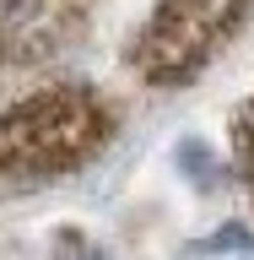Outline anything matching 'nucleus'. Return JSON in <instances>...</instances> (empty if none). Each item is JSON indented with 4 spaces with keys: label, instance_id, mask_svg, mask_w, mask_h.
I'll return each mask as SVG.
<instances>
[{
    "label": "nucleus",
    "instance_id": "nucleus-3",
    "mask_svg": "<svg viewBox=\"0 0 254 260\" xmlns=\"http://www.w3.org/2000/svg\"><path fill=\"white\" fill-rule=\"evenodd\" d=\"M92 0H0V65H32L76 38Z\"/></svg>",
    "mask_w": 254,
    "mask_h": 260
},
{
    "label": "nucleus",
    "instance_id": "nucleus-6",
    "mask_svg": "<svg viewBox=\"0 0 254 260\" xmlns=\"http://www.w3.org/2000/svg\"><path fill=\"white\" fill-rule=\"evenodd\" d=\"M54 260H114V255L103 249V244H92V239H65Z\"/></svg>",
    "mask_w": 254,
    "mask_h": 260
},
{
    "label": "nucleus",
    "instance_id": "nucleus-2",
    "mask_svg": "<svg viewBox=\"0 0 254 260\" xmlns=\"http://www.w3.org/2000/svg\"><path fill=\"white\" fill-rule=\"evenodd\" d=\"M249 16L254 0H157L130 44V65L152 87H184L238 38Z\"/></svg>",
    "mask_w": 254,
    "mask_h": 260
},
{
    "label": "nucleus",
    "instance_id": "nucleus-5",
    "mask_svg": "<svg viewBox=\"0 0 254 260\" xmlns=\"http://www.w3.org/2000/svg\"><path fill=\"white\" fill-rule=\"evenodd\" d=\"M233 146H238V168H243V179H249V190H254V98L233 119Z\"/></svg>",
    "mask_w": 254,
    "mask_h": 260
},
{
    "label": "nucleus",
    "instance_id": "nucleus-1",
    "mask_svg": "<svg viewBox=\"0 0 254 260\" xmlns=\"http://www.w3.org/2000/svg\"><path fill=\"white\" fill-rule=\"evenodd\" d=\"M108 136V109L87 87H54L0 109V201L44 190L70 174Z\"/></svg>",
    "mask_w": 254,
    "mask_h": 260
},
{
    "label": "nucleus",
    "instance_id": "nucleus-4",
    "mask_svg": "<svg viewBox=\"0 0 254 260\" xmlns=\"http://www.w3.org/2000/svg\"><path fill=\"white\" fill-rule=\"evenodd\" d=\"M178 260H254V228L243 222H222L216 233H206V239L184 244V255Z\"/></svg>",
    "mask_w": 254,
    "mask_h": 260
}]
</instances>
